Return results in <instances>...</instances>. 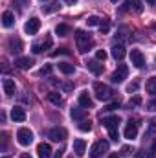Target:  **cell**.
I'll use <instances>...</instances> for the list:
<instances>
[{
	"label": "cell",
	"instance_id": "6da1fadb",
	"mask_svg": "<svg viewBox=\"0 0 156 158\" xmlns=\"http://www.w3.org/2000/svg\"><path fill=\"white\" fill-rule=\"evenodd\" d=\"M76 42H77V50L81 53H86L92 46H94V40L90 37V33L83 31V30H77L76 31Z\"/></svg>",
	"mask_w": 156,
	"mask_h": 158
},
{
	"label": "cell",
	"instance_id": "7a4b0ae2",
	"mask_svg": "<svg viewBox=\"0 0 156 158\" xmlns=\"http://www.w3.org/2000/svg\"><path fill=\"white\" fill-rule=\"evenodd\" d=\"M94 92H96V98L101 99V101H109L112 98V88L105 83H94Z\"/></svg>",
	"mask_w": 156,
	"mask_h": 158
},
{
	"label": "cell",
	"instance_id": "3957f363",
	"mask_svg": "<svg viewBox=\"0 0 156 158\" xmlns=\"http://www.w3.org/2000/svg\"><path fill=\"white\" fill-rule=\"evenodd\" d=\"M105 153H109V142L107 140H97L90 147V158H101Z\"/></svg>",
	"mask_w": 156,
	"mask_h": 158
},
{
	"label": "cell",
	"instance_id": "277c9868",
	"mask_svg": "<svg viewBox=\"0 0 156 158\" xmlns=\"http://www.w3.org/2000/svg\"><path fill=\"white\" fill-rule=\"evenodd\" d=\"M17 142L20 143V145H30L31 142H33V132L30 131V129H26V127H22V129H18L17 131Z\"/></svg>",
	"mask_w": 156,
	"mask_h": 158
},
{
	"label": "cell",
	"instance_id": "5b68a950",
	"mask_svg": "<svg viewBox=\"0 0 156 158\" xmlns=\"http://www.w3.org/2000/svg\"><path fill=\"white\" fill-rule=\"evenodd\" d=\"M66 136H68V132H66V129H63V127H53V129L48 131V138L53 140V142H64Z\"/></svg>",
	"mask_w": 156,
	"mask_h": 158
},
{
	"label": "cell",
	"instance_id": "8992f818",
	"mask_svg": "<svg viewBox=\"0 0 156 158\" xmlns=\"http://www.w3.org/2000/svg\"><path fill=\"white\" fill-rule=\"evenodd\" d=\"M51 44H53L51 37H50V35H46V37H44V40H40V42H33L31 52H33V53H42V52L50 50V48H51Z\"/></svg>",
	"mask_w": 156,
	"mask_h": 158
},
{
	"label": "cell",
	"instance_id": "52a82bcc",
	"mask_svg": "<svg viewBox=\"0 0 156 158\" xmlns=\"http://www.w3.org/2000/svg\"><path fill=\"white\" fill-rule=\"evenodd\" d=\"M39 30H40V20L37 17H31V19L24 24V31H26L28 35H35Z\"/></svg>",
	"mask_w": 156,
	"mask_h": 158
},
{
	"label": "cell",
	"instance_id": "ba28073f",
	"mask_svg": "<svg viewBox=\"0 0 156 158\" xmlns=\"http://www.w3.org/2000/svg\"><path fill=\"white\" fill-rule=\"evenodd\" d=\"M130 63L136 66V68H143L145 66V57L140 50H132L130 52Z\"/></svg>",
	"mask_w": 156,
	"mask_h": 158
},
{
	"label": "cell",
	"instance_id": "9c48e42d",
	"mask_svg": "<svg viewBox=\"0 0 156 158\" xmlns=\"http://www.w3.org/2000/svg\"><path fill=\"white\" fill-rule=\"evenodd\" d=\"M127 76H129V68L125 64H119L117 70L110 76V79H112V83H121L123 79H127Z\"/></svg>",
	"mask_w": 156,
	"mask_h": 158
},
{
	"label": "cell",
	"instance_id": "30bf717a",
	"mask_svg": "<svg viewBox=\"0 0 156 158\" xmlns=\"http://www.w3.org/2000/svg\"><path fill=\"white\" fill-rule=\"evenodd\" d=\"M136 134H138V123H136L134 119H130V121L127 123V127H125V138H127V140H134Z\"/></svg>",
	"mask_w": 156,
	"mask_h": 158
},
{
	"label": "cell",
	"instance_id": "8fae6325",
	"mask_svg": "<svg viewBox=\"0 0 156 158\" xmlns=\"http://www.w3.org/2000/svg\"><path fill=\"white\" fill-rule=\"evenodd\" d=\"M119 123H121L119 116H107V118H103V127H107L109 131L117 129V127H119Z\"/></svg>",
	"mask_w": 156,
	"mask_h": 158
},
{
	"label": "cell",
	"instance_id": "7c38bea8",
	"mask_svg": "<svg viewBox=\"0 0 156 158\" xmlns=\"http://www.w3.org/2000/svg\"><path fill=\"white\" fill-rule=\"evenodd\" d=\"M53 151H51V147H50V143H39L37 145V155H39V158H53V155H51Z\"/></svg>",
	"mask_w": 156,
	"mask_h": 158
},
{
	"label": "cell",
	"instance_id": "4fadbf2b",
	"mask_svg": "<svg viewBox=\"0 0 156 158\" xmlns=\"http://www.w3.org/2000/svg\"><path fill=\"white\" fill-rule=\"evenodd\" d=\"M33 64H35V61H33L31 57H18V59H15V66H17V68H20V70L31 68Z\"/></svg>",
	"mask_w": 156,
	"mask_h": 158
},
{
	"label": "cell",
	"instance_id": "5bb4252c",
	"mask_svg": "<svg viewBox=\"0 0 156 158\" xmlns=\"http://www.w3.org/2000/svg\"><path fill=\"white\" fill-rule=\"evenodd\" d=\"M125 11H136V13H142L143 11V6L140 0H125Z\"/></svg>",
	"mask_w": 156,
	"mask_h": 158
},
{
	"label": "cell",
	"instance_id": "9a60e30c",
	"mask_svg": "<svg viewBox=\"0 0 156 158\" xmlns=\"http://www.w3.org/2000/svg\"><path fill=\"white\" fill-rule=\"evenodd\" d=\"M74 153H76V156H83L86 153V142L83 138L74 140Z\"/></svg>",
	"mask_w": 156,
	"mask_h": 158
},
{
	"label": "cell",
	"instance_id": "2e32d148",
	"mask_svg": "<svg viewBox=\"0 0 156 158\" xmlns=\"http://www.w3.org/2000/svg\"><path fill=\"white\" fill-rule=\"evenodd\" d=\"M86 68H88L92 74H96V76L103 72V66L99 64V61H97V59H90V61H86Z\"/></svg>",
	"mask_w": 156,
	"mask_h": 158
},
{
	"label": "cell",
	"instance_id": "e0dca14e",
	"mask_svg": "<svg viewBox=\"0 0 156 158\" xmlns=\"http://www.w3.org/2000/svg\"><path fill=\"white\" fill-rule=\"evenodd\" d=\"M2 86H4V94H6V96H13L15 90H17L13 79H4V81H2Z\"/></svg>",
	"mask_w": 156,
	"mask_h": 158
},
{
	"label": "cell",
	"instance_id": "ac0fdd59",
	"mask_svg": "<svg viewBox=\"0 0 156 158\" xmlns=\"http://www.w3.org/2000/svg\"><path fill=\"white\" fill-rule=\"evenodd\" d=\"M79 105H81V107H84V109L94 107V101H92V98L88 96V92H86V90L79 94Z\"/></svg>",
	"mask_w": 156,
	"mask_h": 158
},
{
	"label": "cell",
	"instance_id": "d6986e66",
	"mask_svg": "<svg viewBox=\"0 0 156 158\" xmlns=\"http://www.w3.org/2000/svg\"><path fill=\"white\" fill-rule=\"evenodd\" d=\"M11 118H13V121H24V119H26V112H24V109H20V107H13V109H11Z\"/></svg>",
	"mask_w": 156,
	"mask_h": 158
},
{
	"label": "cell",
	"instance_id": "ffe728a7",
	"mask_svg": "<svg viewBox=\"0 0 156 158\" xmlns=\"http://www.w3.org/2000/svg\"><path fill=\"white\" fill-rule=\"evenodd\" d=\"M70 116L74 119H77V121H83V119H86V112H84V109H81V105H79V107H74V109L70 110Z\"/></svg>",
	"mask_w": 156,
	"mask_h": 158
},
{
	"label": "cell",
	"instance_id": "44dd1931",
	"mask_svg": "<svg viewBox=\"0 0 156 158\" xmlns=\"http://www.w3.org/2000/svg\"><path fill=\"white\" fill-rule=\"evenodd\" d=\"M13 22H15V15L11 11H4V15H2V26L4 28H11Z\"/></svg>",
	"mask_w": 156,
	"mask_h": 158
},
{
	"label": "cell",
	"instance_id": "7402d4cb",
	"mask_svg": "<svg viewBox=\"0 0 156 158\" xmlns=\"http://www.w3.org/2000/svg\"><path fill=\"white\" fill-rule=\"evenodd\" d=\"M112 57H114L116 61H121V59L125 57V48H123V44L112 46Z\"/></svg>",
	"mask_w": 156,
	"mask_h": 158
},
{
	"label": "cell",
	"instance_id": "603a6c76",
	"mask_svg": "<svg viewBox=\"0 0 156 158\" xmlns=\"http://www.w3.org/2000/svg\"><path fill=\"white\" fill-rule=\"evenodd\" d=\"M9 50L13 53H20L22 52V40L20 39H9Z\"/></svg>",
	"mask_w": 156,
	"mask_h": 158
},
{
	"label": "cell",
	"instance_id": "cb8c5ba5",
	"mask_svg": "<svg viewBox=\"0 0 156 158\" xmlns=\"http://www.w3.org/2000/svg\"><path fill=\"white\" fill-rule=\"evenodd\" d=\"M61 9V4L59 2H51V4H48V6H42V13H55V11H59Z\"/></svg>",
	"mask_w": 156,
	"mask_h": 158
},
{
	"label": "cell",
	"instance_id": "d4e9b609",
	"mask_svg": "<svg viewBox=\"0 0 156 158\" xmlns=\"http://www.w3.org/2000/svg\"><path fill=\"white\" fill-rule=\"evenodd\" d=\"M59 70H61L63 74L70 76V74H74V72H76V66H74V64H70V63H59Z\"/></svg>",
	"mask_w": 156,
	"mask_h": 158
},
{
	"label": "cell",
	"instance_id": "484cf974",
	"mask_svg": "<svg viewBox=\"0 0 156 158\" xmlns=\"http://www.w3.org/2000/svg\"><path fill=\"white\" fill-rule=\"evenodd\" d=\"M55 33H57L59 37H66V35L70 33V26H68V24H57Z\"/></svg>",
	"mask_w": 156,
	"mask_h": 158
},
{
	"label": "cell",
	"instance_id": "4316f807",
	"mask_svg": "<svg viewBox=\"0 0 156 158\" xmlns=\"http://www.w3.org/2000/svg\"><path fill=\"white\" fill-rule=\"evenodd\" d=\"M48 99H50L53 105H61V103H63V98H61L59 92H50V94H48Z\"/></svg>",
	"mask_w": 156,
	"mask_h": 158
},
{
	"label": "cell",
	"instance_id": "83f0119b",
	"mask_svg": "<svg viewBox=\"0 0 156 158\" xmlns=\"http://www.w3.org/2000/svg\"><path fill=\"white\" fill-rule=\"evenodd\" d=\"M147 92L153 94V96H156V76L147 79Z\"/></svg>",
	"mask_w": 156,
	"mask_h": 158
},
{
	"label": "cell",
	"instance_id": "f1b7e54d",
	"mask_svg": "<svg viewBox=\"0 0 156 158\" xmlns=\"http://www.w3.org/2000/svg\"><path fill=\"white\" fill-rule=\"evenodd\" d=\"M79 131H83V132H90V131H92V121H90V119H83V121L79 123Z\"/></svg>",
	"mask_w": 156,
	"mask_h": 158
},
{
	"label": "cell",
	"instance_id": "f546056e",
	"mask_svg": "<svg viewBox=\"0 0 156 158\" xmlns=\"http://www.w3.org/2000/svg\"><path fill=\"white\" fill-rule=\"evenodd\" d=\"M51 83H53V85H59V86H61V88H63L64 92H70V90L74 88V85H72V83H68V81H66V83H59V81L51 79Z\"/></svg>",
	"mask_w": 156,
	"mask_h": 158
},
{
	"label": "cell",
	"instance_id": "4dcf8cb0",
	"mask_svg": "<svg viewBox=\"0 0 156 158\" xmlns=\"http://www.w3.org/2000/svg\"><path fill=\"white\" fill-rule=\"evenodd\" d=\"M99 24H101L99 17H88L86 19V26H99Z\"/></svg>",
	"mask_w": 156,
	"mask_h": 158
},
{
	"label": "cell",
	"instance_id": "1f68e13d",
	"mask_svg": "<svg viewBox=\"0 0 156 158\" xmlns=\"http://www.w3.org/2000/svg\"><path fill=\"white\" fill-rule=\"evenodd\" d=\"M138 105H142V98H140V96H134V98L129 101V107L132 109V107H138Z\"/></svg>",
	"mask_w": 156,
	"mask_h": 158
},
{
	"label": "cell",
	"instance_id": "d6a6232c",
	"mask_svg": "<svg viewBox=\"0 0 156 158\" xmlns=\"http://www.w3.org/2000/svg\"><path fill=\"white\" fill-rule=\"evenodd\" d=\"M96 59H97V61H105V59H107V52H105V50H97V52H96Z\"/></svg>",
	"mask_w": 156,
	"mask_h": 158
},
{
	"label": "cell",
	"instance_id": "836d02e7",
	"mask_svg": "<svg viewBox=\"0 0 156 158\" xmlns=\"http://www.w3.org/2000/svg\"><path fill=\"white\" fill-rule=\"evenodd\" d=\"M39 74H40V76H50V74H51V64H46V66H42Z\"/></svg>",
	"mask_w": 156,
	"mask_h": 158
},
{
	"label": "cell",
	"instance_id": "e575fe53",
	"mask_svg": "<svg viewBox=\"0 0 156 158\" xmlns=\"http://www.w3.org/2000/svg\"><path fill=\"white\" fill-rule=\"evenodd\" d=\"M63 53H70V52H68V48H59V50L51 52V57H57V55H63Z\"/></svg>",
	"mask_w": 156,
	"mask_h": 158
},
{
	"label": "cell",
	"instance_id": "d590c367",
	"mask_svg": "<svg viewBox=\"0 0 156 158\" xmlns=\"http://www.w3.org/2000/svg\"><path fill=\"white\" fill-rule=\"evenodd\" d=\"M109 136H110V140H112V142H117V140H119V132H117V129L109 131Z\"/></svg>",
	"mask_w": 156,
	"mask_h": 158
},
{
	"label": "cell",
	"instance_id": "8d00e7d4",
	"mask_svg": "<svg viewBox=\"0 0 156 158\" xmlns=\"http://www.w3.org/2000/svg\"><path fill=\"white\" fill-rule=\"evenodd\" d=\"M138 86H140V85H138V81H134V83H130V85H129V88H127V90H129V92H136V90H138Z\"/></svg>",
	"mask_w": 156,
	"mask_h": 158
},
{
	"label": "cell",
	"instance_id": "74e56055",
	"mask_svg": "<svg viewBox=\"0 0 156 158\" xmlns=\"http://www.w3.org/2000/svg\"><path fill=\"white\" fill-rule=\"evenodd\" d=\"M116 109H119V103H117V101H116V103H110L105 110H116Z\"/></svg>",
	"mask_w": 156,
	"mask_h": 158
},
{
	"label": "cell",
	"instance_id": "f35d334b",
	"mask_svg": "<svg viewBox=\"0 0 156 158\" xmlns=\"http://www.w3.org/2000/svg\"><path fill=\"white\" fill-rule=\"evenodd\" d=\"M99 28H101V31H103V33H107V31H109V22H101V24H99Z\"/></svg>",
	"mask_w": 156,
	"mask_h": 158
},
{
	"label": "cell",
	"instance_id": "ab89813d",
	"mask_svg": "<svg viewBox=\"0 0 156 158\" xmlns=\"http://www.w3.org/2000/svg\"><path fill=\"white\" fill-rule=\"evenodd\" d=\"M147 109H149V110H156V99H153V101L147 103Z\"/></svg>",
	"mask_w": 156,
	"mask_h": 158
},
{
	"label": "cell",
	"instance_id": "60d3db41",
	"mask_svg": "<svg viewBox=\"0 0 156 158\" xmlns=\"http://www.w3.org/2000/svg\"><path fill=\"white\" fill-rule=\"evenodd\" d=\"M63 153H64L63 149H59V151H55V153H53V158H63Z\"/></svg>",
	"mask_w": 156,
	"mask_h": 158
},
{
	"label": "cell",
	"instance_id": "b9f144b4",
	"mask_svg": "<svg viewBox=\"0 0 156 158\" xmlns=\"http://www.w3.org/2000/svg\"><path fill=\"white\" fill-rule=\"evenodd\" d=\"M129 151H130L129 147H123V149H121V155H129Z\"/></svg>",
	"mask_w": 156,
	"mask_h": 158
},
{
	"label": "cell",
	"instance_id": "7bdbcfd3",
	"mask_svg": "<svg viewBox=\"0 0 156 158\" xmlns=\"http://www.w3.org/2000/svg\"><path fill=\"white\" fill-rule=\"evenodd\" d=\"M64 2H66V4H70V6H74V4H76L77 0H64Z\"/></svg>",
	"mask_w": 156,
	"mask_h": 158
},
{
	"label": "cell",
	"instance_id": "ee69618b",
	"mask_svg": "<svg viewBox=\"0 0 156 158\" xmlns=\"http://www.w3.org/2000/svg\"><path fill=\"white\" fill-rule=\"evenodd\" d=\"M18 158H31V156H30L28 153H22V155H20V156H18Z\"/></svg>",
	"mask_w": 156,
	"mask_h": 158
},
{
	"label": "cell",
	"instance_id": "f6af8a7d",
	"mask_svg": "<svg viewBox=\"0 0 156 158\" xmlns=\"http://www.w3.org/2000/svg\"><path fill=\"white\" fill-rule=\"evenodd\" d=\"M109 158H121V156H119L117 153H112V155H110V156H109Z\"/></svg>",
	"mask_w": 156,
	"mask_h": 158
},
{
	"label": "cell",
	"instance_id": "bcb514c9",
	"mask_svg": "<svg viewBox=\"0 0 156 158\" xmlns=\"http://www.w3.org/2000/svg\"><path fill=\"white\" fill-rule=\"evenodd\" d=\"M147 2H149V4H156V0H147Z\"/></svg>",
	"mask_w": 156,
	"mask_h": 158
},
{
	"label": "cell",
	"instance_id": "7dc6e473",
	"mask_svg": "<svg viewBox=\"0 0 156 158\" xmlns=\"http://www.w3.org/2000/svg\"><path fill=\"white\" fill-rule=\"evenodd\" d=\"M147 158H156V156H154V155H149V156H147Z\"/></svg>",
	"mask_w": 156,
	"mask_h": 158
},
{
	"label": "cell",
	"instance_id": "c3c4849f",
	"mask_svg": "<svg viewBox=\"0 0 156 158\" xmlns=\"http://www.w3.org/2000/svg\"><path fill=\"white\" fill-rule=\"evenodd\" d=\"M110 2H114V4H116V2H119V0H110Z\"/></svg>",
	"mask_w": 156,
	"mask_h": 158
},
{
	"label": "cell",
	"instance_id": "681fc988",
	"mask_svg": "<svg viewBox=\"0 0 156 158\" xmlns=\"http://www.w3.org/2000/svg\"><path fill=\"white\" fill-rule=\"evenodd\" d=\"M20 2H28V0H20Z\"/></svg>",
	"mask_w": 156,
	"mask_h": 158
},
{
	"label": "cell",
	"instance_id": "f907efd6",
	"mask_svg": "<svg viewBox=\"0 0 156 158\" xmlns=\"http://www.w3.org/2000/svg\"><path fill=\"white\" fill-rule=\"evenodd\" d=\"M4 158H9V156H4Z\"/></svg>",
	"mask_w": 156,
	"mask_h": 158
},
{
	"label": "cell",
	"instance_id": "816d5d0a",
	"mask_svg": "<svg viewBox=\"0 0 156 158\" xmlns=\"http://www.w3.org/2000/svg\"><path fill=\"white\" fill-rule=\"evenodd\" d=\"M154 30H156V24H154Z\"/></svg>",
	"mask_w": 156,
	"mask_h": 158
}]
</instances>
